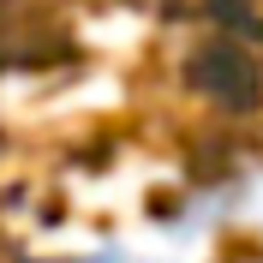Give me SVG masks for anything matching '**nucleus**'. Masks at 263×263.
<instances>
[]
</instances>
